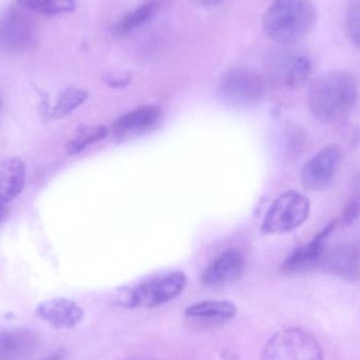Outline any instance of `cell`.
Segmentation results:
<instances>
[{
	"mask_svg": "<svg viewBox=\"0 0 360 360\" xmlns=\"http://www.w3.org/2000/svg\"><path fill=\"white\" fill-rule=\"evenodd\" d=\"M359 99V84L344 72L326 74L317 78L309 90L311 113L319 122L336 124L354 109Z\"/></svg>",
	"mask_w": 360,
	"mask_h": 360,
	"instance_id": "6da1fadb",
	"label": "cell"
},
{
	"mask_svg": "<svg viewBox=\"0 0 360 360\" xmlns=\"http://www.w3.org/2000/svg\"><path fill=\"white\" fill-rule=\"evenodd\" d=\"M317 12L311 0H274L264 17L266 35L281 44L304 39L316 23Z\"/></svg>",
	"mask_w": 360,
	"mask_h": 360,
	"instance_id": "7a4b0ae2",
	"label": "cell"
},
{
	"mask_svg": "<svg viewBox=\"0 0 360 360\" xmlns=\"http://www.w3.org/2000/svg\"><path fill=\"white\" fill-rule=\"evenodd\" d=\"M188 279L180 271L167 273L124 290L117 302L127 309H154L179 297Z\"/></svg>",
	"mask_w": 360,
	"mask_h": 360,
	"instance_id": "3957f363",
	"label": "cell"
},
{
	"mask_svg": "<svg viewBox=\"0 0 360 360\" xmlns=\"http://www.w3.org/2000/svg\"><path fill=\"white\" fill-rule=\"evenodd\" d=\"M220 101L237 110H247L260 105L266 97V82L254 70L235 68L229 70L218 86Z\"/></svg>",
	"mask_w": 360,
	"mask_h": 360,
	"instance_id": "277c9868",
	"label": "cell"
},
{
	"mask_svg": "<svg viewBox=\"0 0 360 360\" xmlns=\"http://www.w3.org/2000/svg\"><path fill=\"white\" fill-rule=\"evenodd\" d=\"M260 360H323L316 338L298 328L281 330L264 345Z\"/></svg>",
	"mask_w": 360,
	"mask_h": 360,
	"instance_id": "5b68a950",
	"label": "cell"
},
{
	"mask_svg": "<svg viewBox=\"0 0 360 360\" xmlns=\"http://www.w3.org/2000/svg\"><path fill=\"white\" fill-rule=\"evenodd\" d=\"M310 201L296 191H288L269 207L262 231L266 234H285L304 224L310 215Z\"/></svg>",
	"mask_w": 360,
	"mask_h": 360,
	"instance_id": "8992f818",
	"label": "cell"
},
{
	"mask_svg": "<svg viewBox=\"0 0 360 360\" xmlns=\"http://www.w3.org/2000/svg\"><path fill=\"white\" fill-rule=\"evenodd\" d=\"M342 158V151L340 146L331 145L323 148L302 168V186L312 191L327 188L335 177Z\"/></svg>",
	"mask_w": 360,
	"mask_h": 360,
	"instance_id": "52a82bcc",
	"label": "cell"
},
{
	"mask_svg": "<svg viewBox=\"0 0 360 360\" xmlns=\"http://www.w3.org/2000/svg\"><path fill=\"white\" fill-rule=\"evenodd\" d=\"M338 221L329 222L312 240L297 248L281 266V271L285 275H297L319 269L321 256L326 251V243L331 236Z\"/></svg>",
	"mask_w": 360,
	"mask_h": 360,
	"instance_id": "ba28073f",
	"label": "cell"
},
{
	"mask_svg": "<svg viewBox=\"0 0 360 360\" xmlns=\"http://www.w3.org/2000/svg\"><path fill=\"white\" fill-rule=\"evenodd\" d=\"M319 269L345 281H356L360 276V243H342L325 251Z\"/></svg>",
	"mask_w": 360,
	"mask_h": 360,
	"instance_id": "9c48e42d",
	"label": "cell"
},
{
	"mask_svg": "<svg viewBox=\"0 0 360 360\" xmlns=\"http://www.w3.org/2000/svg\"><path fill=\"white\" fill-rule=\"evenodd\" d=\"M245 271V258L240 252L229 250L218 255L201 275L203 287L220 289L234 285Z\"/></svg>",
	"mask_w": 360,
	"mask_h": 360,
	"instance_id": "30bf717a",
	"label": "cell"
},
{
	"mask_svg": "<svg viewBox=\"0 0 360 360\" xmlns=\"http://www.w3.org/2000/svg\"><path fill=\"white\" fill-rule=\"evenodd\" d=\"M35 23L20 10H11L0 20V44L14 51H23L36 41Z\"/></svg>",
	"mask_w": 360,
	"mask_h": 360,
	"instance_id": "8fae6325",
	"label": "cell"
},
{
	"mask_svg": "<svg viewBox=\"0 0 360 360\" xmlns=\"http://www.w3.org/2000/svg\"><path fill=\"white\" fill-rule=\"evenodd\" d=\"M162 112L155 105L139 108L120 117L113 126L118 139H133L148 134L162 124Z\"/></svg>",
	"mask_w": 360,
	"mask_h": 360,
	"instance_id": "7c38bea8",
	"label": "cell"
},
{
	"mask_svg": "<svg viewBox=\"0 0 360 360\" xmlns=\"http://www.w3.org/2000/svg\"><path fill=\"white\" fill-rule=\"evenodd\" d=\"M36 315L53 327L73 329L84 321V312L73 300L55 298L39 304Z\"/></svg>",
	"mask_w": 360,
	"mask_h": 360,
	"instance_id": "4fadbf2b",
	"label": "cell"
},
{
	"mask_svg": "<svg viewBox=\"0 0 360 360\" xmlns=\"http://www.w3.org/2000/svg\"><path fill=\"white\" fill-rule=\"evenodd\" d=\"M39 338L31 330L0 331V360H27L39 348Z\"/></svg>",
	"mask_w": 360,
	"mask_h": 360,
	"instance_id": "5bb4252c",
	"label": "cell"
},
{
	"mask_svg": "<svg viewBox=\"0 0 360 360\" xmlns=\"http://www.w3.org/2000/svg\"><path fill=\"white\" fill-rule=\"evenodd\" d=\"M237 312V307L229 300H205L188 307L184 315L194 321L215 325L234 319Z\"/></svg>",
	"mask_w": 360,
	"mask_h": 360,
	"instance_id": "9a60e30c",
	"label": "cell"
},
{
	"mask_svg": "<svg viewBox=\"0 0 360 360\" xmlns=\"http://www.w3.org/2000/svg\"><path fill=\"white\" fill-rule=\"evenodd\" d=\"M25 174V162L19 158L0 162V200L8 203L22 192Z\"/></svg>",
	"mask_w": 360,
	"mask_h": 360,
	"instance_id": "2e32d148",
	"label": "cell"
},
{
	"mask_svg": "<svg viewBox=\"0 0 360 360\" xmlns=\"http://www.w3.org/2000/svg\"><path fill=\"white\" fill-rule=\"evenodd\" d=\"M160 6H162V2L160 0H148L145 4L120 18L116 23L115 31L120 35L131 33L137 27H141V25L154 18L160 12Z\"/></svg>",
	"mask_w": 360,
	"mask_h": 360,
	"instance_id": "e0dca14e",
	"label": "cell"
},
{
	"mask_svg": "<svg viewBox=\"0 0 360 360\" xmlns=\"http://www.w3.org/2000/svg\"><path fill=\"white\" fill-rule=\"evenodd\" d=\"M109 134V129L105 126L82 127L76 131L75 135L65 146L68 154L77 155L93 143L103 141Z\"/></svg>",
	"mask_w": 360,
	"mask_h": 360,
	"instance_id": "ac0fdd59",
	"label": "cell"
},
{
	"mask_svg": "<svg viewBox=\"0 0 360 360\" xmlns=\"http://www.w3.org/2000/svg\"><path fill=\"white\" fill-rule=\"evenodd\" d=\"M312 72V63L304 55L294 56L288 63L283 74V82L289 88H300L308 82Z\"/></svg>",
	"mask_w": 360,
	"mask_h": 360,
	"instance_id": "d6986e66",
	"label": "cell"
},
{
	"mask_svg": "<svg viewBox=\"0 0 360 360\" xmlns=\"http://www.w3.org/2000/svg\"><path fill=\"white\" fill-rule=\"evenodd\" d=\"M89 93L86 90L70 88L59 96L56 105L51 110L50 117L63 118L70 115L88 99Z\"/></svg>",
	"mask_w": 360,
	"mask_h": 360,
	"instance_id": "ffe728a7",
	"label": "cell"
},
{
	"mask_svg": "<svg viewBox=\"0 0 360 360\" xmlns=\"http://www.w3.org/2000/svg\"><path fill=\"white\" fill-rule=\"evenodd\" d=\"M18 2L27 10L46 15L73 12L76 8V0H18Z\"/></svg>",
	"mask_w": 360,
	"mask_h": 360,
	"instance_id": "44dd1931",
	"label": "cell"
},
{
	"mask_svg": "<svg viewBox=\"0 0 360 360\" xmlns=\"http://www.w3.org/2000/svg\"><path fill=\"white\" fill-rule=\"evenodd\" d=\"M345 31L351 44L360 49V0L351 2L347 8Z\"/></svg>",
	"mask_w": 360,
	"mask_h": 360,
	"instance_id": "7402d4cb",
	"label": "cell"
},
{
	"mask_svg": "<svg viewBox=\"0 0 360 360\" xmlns=\"http://www.w3.org/2000/svg\"><path fill=\"white\" fill-rule=\"evenodd\" d=\"M105 82L111 88H124L131 82V74H107L105 76Z\"/></svg>",
	"mask_w": 360,
	"mask_h": 360,
	"instance_id": "603a6c76",
	"label": "cell"
},
{
	"mask_svg": "<svg viewBox=\"0 0 360 360\" xmlns=\"http://www.w3.org/2000/svg\"><path fill=\"white\" fill-rule=\"evenodd\" d=\"M350 200L354 201L360 207V174L354 180V184H353L352 188V196H351Z\"/></svg>",
	"mask_w": 360,
	"mask_h": 360,
	"instance_id": "cb8c5ba5",
	"label": "cell"
},
{
	"mask_svg": "<svg viewBox=\"0 0 360 360\" xmlns=\"http://www.w3.org/2000/svg\"><path fill=\"white\" fill-rule=\"evenodd\" d=\"M68 357V352L65 350H58L56 352L46 356L42 360H65Z\"/></svg>",
	"mask_w": 360,
	"mask_h": 360,
	"instance_id": "d4e9b609",
	"label": "cell"
},
{
	"mask_svg": "<svg viewBox=\"0 0 360 360\" xmlns=\"http://www.w3.org/2000/svg\"><path fill=\"white\" fill-rule=\"evenodd\" d=\"M8 203L4 201L0 200V224H2L4 219H6V215H8Z\"/></svg>",
	"mask_w": 360,
	"mask_h": 360,
	"instance_id": "484cf974",
	"label": "cell"
},
{
	"mask_svg": "<svg viewBox=\"0 0 360 360\" xmlns=\"http://www.w3.org/2000/svg\"><path fill=\"white\" fill-rule=\"evenodd\" d=\"M199 1L205 6H218L220 2L224 1V0H199Z\"/></svg>",
	"mask_w": 360,
	"mask_h": 360,
	"instance_id": "4316f807",
	"label": "cell"
},
{
	"mask_svg": "<svg viewBox=\"0 0 360 360\" xmlns=\"http://www.w3.org/2000/svg\"><path fill=\"white\" fill-rule=\"evenodd\" d=\"M124 360H155L151 357L145 356V355H135V356L128 357Z\"/></svg>",
	"mask_w": 360,
	"mask_h": 360,
	"instance_id": "83f0119b",
	"label": "cell"
}]
</instances>
